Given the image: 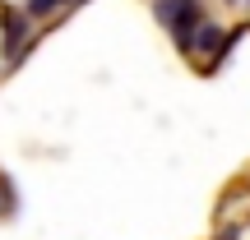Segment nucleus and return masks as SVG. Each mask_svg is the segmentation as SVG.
<instances>
[{
	"instance_id": "nucleus-4",
	"label": "nucleus",
	"mask_w": 250,
	"mask_h": 240,
	"mask_svg": "<svg viewBox=\"0 0 250 240\" xmlns=\"http://www.w3.org/2000/svg\"><path fill=\"white\" fill-rule=\"evenodd\" d=\"M61 5H65V0H28V5H23V18H46L51 9H61Z\"/></svg>"
},
{
	"instance_id": "nucleus-2",
	"label": "nucleus",
	"mask_w": 250,
	"mask_h": 240,
	"mask_svg": "<svg viewBox=\"0 0 250 240\" xmlns=\"http://www.w3.org/2000/svg\"><path fill=\"white\" fill-rule=\"evenodd\" d=\"M23 37H28V18L23 14H5V65L23 60Z\"/></svg>"
},
{
	"instance_id": "nucleus-3",
	"label": "nucleus",
	"mask_w": 250,
	"mask_h": 240,
	"mask_svg": "<svg viewBox=\"0 0 250 240\" xmlns=\"http://www.w3.org/2000/svg\"><path fill=\"white\" fill-rule=\"evenodd\" d=\"M190 51H204V55H223V28H218L213 18H204V23L195 28V37H190Z\"/></svg>"
},
{
	"instance_id": "nucleus-1",
	"label": "nucleus",
	"mask_w": 250,
	"mask_h": 240,
	"mask_svg": "<svg viewBox=\"0 0 250 240\" xmlns=\"http://www.w3.org/2000/svg\"><path fill=\"white\" fill-rule=\"evenodd\" d=\"M158 18L176 33V46L181 51H190V37H195V28L204 23V5L199 0H158Z\"/></svg>"
}]
</instances>
